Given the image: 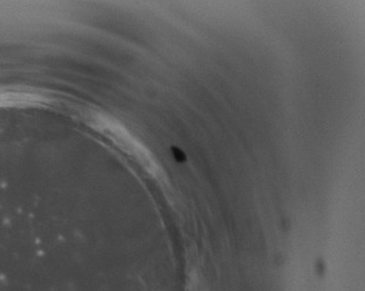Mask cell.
Masks as SVG:
<instances>
[{
  "mask_svg": "<svg viewBox=\"0 0 365 291\" xmlns=\"http://www.w3.org/2000/svg\"><path fill=\"white\" fill-rule=\"evenodd\" d=\"M102 128L106 131L108 137L125 150L134 153L139 156L147 155L146 153H143V146L140 145V143H138L137 140L132 137L131 133H128V131L116 121H104Z\"/></svg>",
  "mask_w": 365,
  "mask_h": 291,
  "instance_id": "obj_1",
  "label": "cell"
},
{
  "mask_svg": "<svg viewBox=\"0 0 365 291\" xmlns=\"http://www.w3.org/2000/svg\"><path fill=\"white\" fill-rule=\"evenodd\" d=\"M44 97L35 93L18 89L0 91V106H36L42 103Z\"/></svg>",
  "mask_w": 365,
  "mask_h": 291,
  "instance_id": "obj_2",
  "label": "cell"
}]
</instances>
